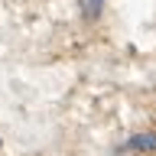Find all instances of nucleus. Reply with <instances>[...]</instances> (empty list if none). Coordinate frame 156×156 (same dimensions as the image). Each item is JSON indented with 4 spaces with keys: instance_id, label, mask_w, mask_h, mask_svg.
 <instances>
[{
    "instance_id": "nucleus-1",
    "label": "nucleus",
    "mask_w": 156,
    "mask_h": 156,
    "mask_svg": "<svg viewBox=\"0 0 156 156\" xmlns=\"http://www.w3.org/2000/svg\"><path fill=\"white\" fill-rule=\"evenodd\" d=\"M120 150H127V153H156V133L153 130H140V133H133Z\"/></svg>"
},
{
    "instance_id": "nucleus-2",
    "label": "nucleus",
    "mask_w": 156,
    "mask_h": 156,
    "mask_svg": "<svg viewBox=\"0 0 156 156\" xmlns=\"http://www.w3.org/2000/svg\"><path fill=\"white\" fill-rule=\"evenodd\" d=\"M78 3H81V16L85 20H98L107 0H78Z\"/></svg>"
}]
</instances>
